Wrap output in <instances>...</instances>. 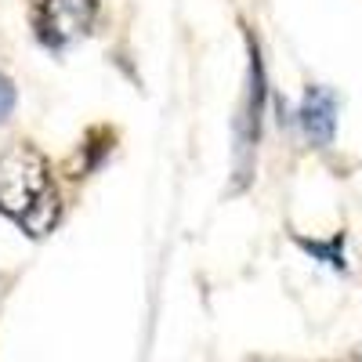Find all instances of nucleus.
I'll use <instances>...</instances> for the list:
<instances>
[{
  "instance_id": "nucleus-1",
  "label": "nucleus",
  "mask_w": 362,
  "mask_h": 362,
  "mask_svg": "<svg viewBox=\"0 0 362 362\" xmlns=\"http://www.w3.org/2000/svg\"><path fill=\"white\" fill-rule=\"evenodd\" d=\"M0 214H8L29 235H47L58 221L51 167L25 141L8 145L0 153Z\"/></svg>"
},
{
  "instance_id": "nucleus-2",
  "label": "nucleus",
  "mask_w": 362,
  "mask_h": 362,
  "mask_svg": "<svg viewBox=\"0 0 362 362\" xmlns=\"http://www.w3.org/2000/svg\"><path fill=\"white\" fill-rule=\"evenodd\" d=\"M95 11H98L95 0H40L37 25H40L44 44L66 47L80 40L90 29V22H95Z\"/></svg>"
},
{
  "instance_id": "nucleus-3",
  "label": "nucleus",
  "mask_w": 362,
  "mask_h": 362,
  "mask_svg": "<svg viewBox=\"0 0 362 362\" xmlns=\"http://www.w3.org/2000/svg\"><path fill=\"white\" fill-rule=\"evenodd\" d=\"M297 124L315 148H326L337 134V95L329 87H308L297 109Z\"/></svg>"
},
{
  "instance_id": "nucleus-4",
  "label": "nucleus",
  "mask_w": 362,
  "mask_h": 362,
  "mask_svg": "<svg viewBox=\"0 0 362 362\" xmlns=\"http://www.w3.org/2000/svg\"><path fill=\"white\" fill-rule=\"evenodd\" d=\"M11 109H15V83L0 73V124L11 116Z\"/></svg>"
}]
</instances>
